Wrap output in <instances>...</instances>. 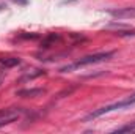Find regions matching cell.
Wrapping results in <instances>:
<instances>
[{
  "label": "cell",
  "mask_w": 135,
  "mask_h": 134,
  "mask_svg": "<svg viewBox=\"0 0 135 134\" xmlns=\"http://www.w3.org/2000/svg\"><path fill=\"white\" fill-rule=\"evenodd\" d=\"M113 54H115V52L108 51V52H99V54H91V55L82 57V59H79L77 62H74L72 65L60 68V73H68V71L77 69V68H80V66H86V65H93V63H99V62H104V60H108L110 57H113Z\"/></svg>",
  "instance_id": "cell-1"
},
{
  "label": "cell",
  "mask_w": 135,
  "mask_h": 134,
  "mask_svg": "<svg viewBox=\"0 0 135 134\" xmlns=\"http://www.w3.org/2000/svg\"><path fill=\"white\" fill-rule=\"evenodd\" d=\"M134 104H135V93H134V95H131L129 98H126V100L119 101V102L108 104V106H105V107H101V109H98V110L91 112V114L86 117V120L98 118V117H101V115H104V114H108V112H113V110H118V109H123V107H129V106H134Z\"/></svg>",
  "instance_id": "cell-2"
},
{
  "label": "cell",
  "mask_w": 135,
  "mask_h": 134,
  "mask_svg": "<svg viewBox=\"0 0 135 134\" xmlns=\"http://www.w3.org/2000/svg\"><path fill=\"white\" fill-rule=\"evenodd\" d=\"M108 13L113 17H116V19H131V17H135V6L119 8V10H110Z\"/></svg>",
  "instance_id": "cell-3"
},
{
  "label": "cell",
  "mask_w": 135,
  "mask_h": 134,
  "mask_svg": "<svg viewBox=\"0 0 135 134\" xmlns=\"http://www.w3.org/2000/svg\"><path fill=\"white\" fill-rule=\"evenodd\" d=\"M44 93H46L44 88H24V90L16 92V95L21 98H36V96H41Z\"/></svg>",
  "instance_id": "cell-4"
},
{
  "label": "cell",
  "mask_w": 135,
  "mask_h": 134,
  "mask_svg": "<svg viewBox=\"0 0 135 134\" xmlns=\"http://www.w3.org/2000/svg\"><path fill=\"white\" fill-rule=\"evenodd\" d=\"M24 110L19 107H8V109H0V120L5 118H17L19 114H22Z\"/></svg>",
  "instance_id": "cell-5"
},
{
  "label": "cell",
  "mask_w": 135,
  "mask_h": 134,
  "mask_svg": "<svg viewBox=\"0 0 135 134\" xmlns=\"http://www.w3.org/2000/svg\"><path fill=\"white\" fill-rule=\"evenodd\" d=\"M0 65L5 68H13L21 65V59L17 57H8V59H0Z\"/></svg>",
  "instance_id": "cell-6"
},
{
  "label": "cell",
  "mask_w": 135,
  "mask_h": 134,
  "mask_svg": "<svg viewBox=\"0 0 135 134\" xmlns=\"http://www.w3.org/2000/svg\"><path fill=\"white\" fill-rule=\"evenodd\" d=\"M60 39V36L57 33H50V35H47L44 39H42V43H41V47H44V49H47V47H50L55 41H58Z\"/></svg>",
  "instance_id": "cell-7"
},
{
  "label": "cell",
  "mask_w": 135,
  "mask_h": 134,
  "mask_svg": "<svg viewBox=\"0 0 135 134\" xmlns=\"http://www.w3.org/2000/svg\"><path fill=\"white\" fill-rule=\"evenodd\" d=\"M132 131H135V122L129 123V125H124V126H121L118 129H115L113 133H132Z\"/></svg>",
  "instance_id": "cell-8"
},
{
  "label": "cell",
  "mask_w": 135,
  "mask_h": 134,
  "mask_svg": "<svg viewBox=\"0 0 135 134\" xmlns=\"http://www.w3.org/2000/svg\"><path fill=\"white\" fill-rule=\"evenodd\" d=\"M44 74V71H41V69H36V73L33 74H27V76H24L21 81H27V79H35V77H38V76H42Z\"/></svg>",
  "instance_id": "cell-9"
},
{
  "label": "cell",
  "mask_w": 135,
  "mask_h": 134,
  "mask_svg": "<svg viewBox=\"0 0 135 134\" xmlns=\"http://www.w3.org/2000/svg\"><path fill=\"white\" fill-rule=\"evenodd\" d=\"M14 2H19V3H22V5H25V3H27V0H14Z\"/></svg>",
  "instance_id": "cell-10"
}]
</instances>
